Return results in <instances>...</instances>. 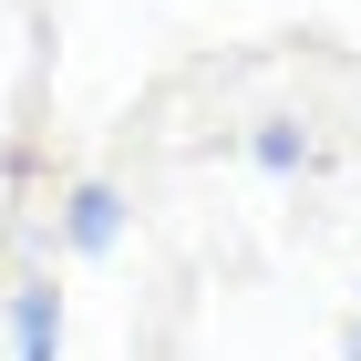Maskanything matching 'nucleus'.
I'll use <instances>...</instances> for the list:
<instances>
[{"mask_svg":"<svg viewBox=\"0 0 361 361\" xmlns=\"http://www.w3.org/2000/svg\"><path fill=\"white\" fill-rule=\"evenodd\" d=\"M73 238H83V248H104V238H114V196H83V207H73Z\"/></svg>","mask_w":361,"mask_h":361,"instance_id":"nucleus-2","label":"nucleus"},{"mask_svg":"<svg viewBox=\"0 0 361 361\" xmlns=\"http://www.w3.org/2000/svg\"><path fill=\"white\" fill-rule=\"evenodd\" d=\"M21 361H52V300H21Z\"/></svg>","mask_w":361,"mask_h":361,"instance_id":"nucleus-1","label":"nucleus"}]
</instances>
